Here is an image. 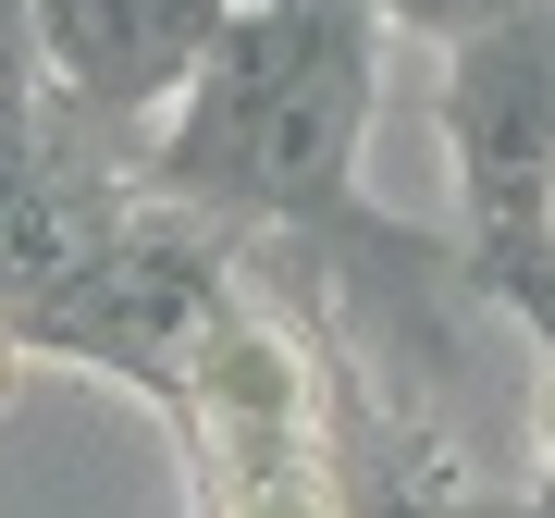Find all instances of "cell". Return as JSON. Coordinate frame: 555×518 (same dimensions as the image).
Listing matches in <instances>:
<instances>
[{
	"label": "cell",
	"instance_id": "cell-1",
	"mask_svg": "<svg viewBox=\"0 0 555 518\" xmlns=\"http://www.w3.org/2000/svg\"><path fill=\"white\" fill-rule=\"evenodd\" d=\"M358 25L346 0H235L210 13V50H198V100H185V160L222 185H334L346 160V124H358Z\"/></svg>",
	"mask_w": 555,
	"mask_h": 518
},
{
	"label": "cell",
	"instance_id": "cell-2",
	"mask_svg": "<svg viewBox=\"0 0 555 518\" xmlns=\"http://www.w3.org/2000/svg\"><path fill=\"white\" fill-rule=\"evenodd\" d=\"M198 432H210V469H222V518H334L321 396H309V359L272 321L235 309L198 334Z\"/></svg>",
	"mask_w": 555,
	"mask_h": 518
},
{
	"label": "cell",
	"instance_id": "cell-3",
	"mask_svg": "<svg viewBox=\"0 0 555 518\" xmlns=\"http://www.w3.org/2000/svg\"><path fill=\"white\" fill-rule=\"evenodd\" d=\"M210 13L222 0H38L62 75L100 87V100H160V87H185L198 50H210Z\"/></svg>",
	"mask_w": 555,
	"mask_h": 518
},
{
	"label": "cell",
	"instance_id": "cell-4",
	"mask_svg": "<svg viewBox=\"0 0 555 518\" xmlns=\"http://www.w3.org/2000/svg\"><path fill=\"white\" fill-rule=\"evenodd\" d=\"M408 25H456V38H481V25H506L518 0H396Z\"/></svg>",
	"mask_w": 555,
	"mask_h": 518
},
{
	"label": "cell",
	"instance_id": "cell-5",
	"mask_svg": "<svg viewBox=\"0 0 555 518\" xmlns=\"http://www.w3.org/2000/svg\"><path fill=\"white\" fill-rule=\"evenodd\" d=\"M543 457H555V407H543Z\"/></svg>",
	"mask_w": 555,
	"mask_h": 518
},
{
	"label": "cell",
	"instance_id": "cell-6",
	"mask_svg": "<svg viewBox=\"0 0 555 518\" xmlns=\"http://www.w3.org/2000/svg\"><path fill=\"white\" fill-rule=\"evenodd\" d=\"M543 210H555V185H543Z\"/></svg>",
	"mask_w": 555,
	"mask_h": 518
}]
</instances>
